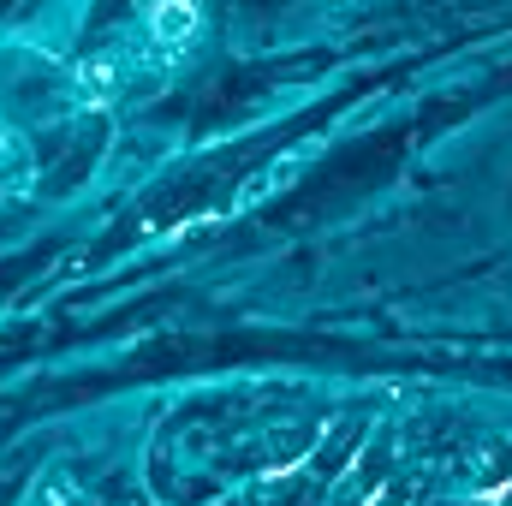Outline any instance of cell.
<instances>
[{
	"mask_svg": "<svg viewBox=\"0 0 512 506\" xmlns=\"http://www.w3.org/2000/svg\"><path fill=\"white\" fill-rule=\"evenodd\" d=\"M149 30H155V42L179 48V42H191V36H197V6H191V0H155Z\"/></svg>",
	"mask_w": 512,
	"mask_h": 506,
	"instance_id": "obj_1",
	"label": "cell"
},
{
	"mask_svg": "<svg viewBox=\"0 0 512 506\" xmlns=\"http://www.w3.org/2000/svg\"><path fill=\"white\" fill-rule=\"evenodd\" d=\"M78 90H84V102H90V108L114 102V66H108V60H90V66H78Z\"/></svg>",
	"mask_w": 512,
	"mask_h": 506,
	"instance_id": "obj_2",
	"label": "cell"
}]
</instances>
